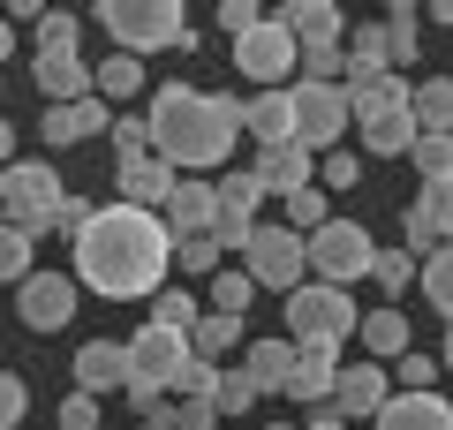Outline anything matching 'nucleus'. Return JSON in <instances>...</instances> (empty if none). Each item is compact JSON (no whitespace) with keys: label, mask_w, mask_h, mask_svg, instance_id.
Listing matches in <instances>:
<instances>
[{"label":"nucleus","mask_w":453,"mask_h":430,"mask_svg":"<svg viewBox=\"0 0 453 430\" xmlns=\"http://www.w3.org/2000/svg\"><path fill=\"white\" fill-rule=\"evenodd\" d=\"M106 136H113V159H121V166L151 159V121H144V113H113V128H106Z\"/></svg>","instance_id":"obj_37"},{"label":"nucleus","mask_w":453,"mask_h":430,"mask_svg":"<svg viewBox=\"0 0 453 430\" xmlns=\"http://www.w3.org/2000/svg\"><path fill=\"white\" fill-rule=\"evenodd\" d=\"M303 430H356V423H340V415H333V408H325V415H310V423H303Z\"/></svg>","instance_id":"obj_53"},{"label":"nucleus","mask_w":453,"mask_h":430,"mask_svg":"<svg viewBox=\"0 0 453 430\" xmlns=\"http://www.w3.org/2000/svg\"><path fill=\"white\" fill-rule=\"evenodd\" d=\"M151 159H166L181 174L189 166L204 181V166H234V136H242V98L226 91H196V83H159L151 91Z\"/></svg>","instance_id":"obj_2"},{"label":"nucleus","mask_w":453,"mask_h":430,"mask_svg":"<svg viewBox=\"0 0 453 430\" xmlns=\"http://www.w3.org/2000/svg\"><path fill=\"white\" fill-rule=\"evenodd\" d=\"M91 91L106 98V106H113V98H136V91H144V61H136V53H106V61H91Z\"/></svg>","instance_id":"obj_31"},{"label":"nucleus","mask_w":453,"mask_h":430,"mask_svg":"<svg viewBox=\"0 0 453 430\" xmlns=\"http://www.w3.org/2000/svg\"><path fill=\"white\" fill-rule=\"evenodd\" d=\"M333 378H340V348H295L288 400L295 408H318V400H333Z\"/></svg>","instance_id":"obj_20"},{"label":"nucleus","mask_w":453,"mask_h":430,"mask_svg":"<svg viewBox=\"0 0 453 430\" xmlns=\"http://www.w3.org/2000/svg\"><path fill=\"white\" fill-rule=\"evenodd\" d=\"M431 385H438V355L408 348L401 363H393V393H431Z\"/></svg>","instance_id":"obj_42"},{"label":"nucleus","mask_w":453,"mask_h":430,"mask_svg":"<svg viewBox=\"0 0 453 430\" xmlns=\"http://www.w3.org/2000/svg\"><path fill=\"white\" fill-rule=\"evenodd\" d=\"M378 76H393V61H386V31H378V23H363V31H348V76H340V91L356 98V91H371Z\"/></svg>","instance_id":"obj_21"},{"label":"nucleus","mask_w":453,"mask_h":430,"mask_svg":"<svg viewBox=\"0 0 453 430\" xmlns=\"http://www.w3.org/2000/svg\"><path fill=\"white\" fill-rule=\"evenodd\" d=\"M265 430H303V423H265Z\"/></svg>","instance_id":"obj_57"},{"label":"nucleus","mask_w":453,"mask_h":430,"mask_svg":"<svg viewBox=\"0 0 453 430\" xmlns=\"http://www.w3.org/2000/svg\"><path fill=\"white\" fill-rule=\"evenodd\" d=\"M174 265L196 272V280H211V272L226 265V250H219V234H189V242H174Z\"/></svg>","instance_id":"obj_41"},{"label":"nucleus","mask_w":453,"mask_h":430,"mask_svg":"<svg viewBox=\"0 0 453 430\" xmlns=\"http://www.w3.org/2000/svg\"><path fill=\"white\" fill-rule=\"evenodd\" d=\"M371 423L378 430H453V400H438V393H393Z\"/></svg>","instance_id":"obj_19"},{"label":"nucleus","mask_w":453,"mask_h":430,"mask_svg":"<svg viewBox=\"0 0 453 430\" xmlns=\"http://www.w3.org/2000/svg\"><path fill=\"white\" fill-rule=\"evenodd\" d=\"M250 174H257L265 196H280V204H288L295 189H310V181H318V159H310L303 143H273V151H257V159H250Z\"/></svg>","instance_id":"obj_15"},{"label":"nucleus","mask_w":453,"mask_h":430,"mask_svg":"<svg viewBox=\"0 0 453 430\" xmlns=\"http://www.w3.org/2000/svg\"><path fill=\"white\" fill-rule=\"evenodd\" d=\"M416 128L423 136H453V76H423L416 83Z\"/></svg>","instance_id":"obj_33"},{"label":"nucleus","mask_w":453,"mask_h":430,"mask_svg":"<svg viewBox=\"0 0 453 430\" xmlns=\"http://www.w3.org/2000/svg\"><path fill=\"white\" fill-rule=\"evenodd\" d=\"M363 151H371V159H408V151H416V106H393V113H363Z\"/></svg>","instance_id":"obj_17"},{"label":"nucleus","mask_w":453,"mask_h":430,"mask_svg":"<svg viewBox=\"0 0 453 430\" xmlns=\"http://www.w3.org/2000/svg\"><path fill=\"white\" fill-rule=\"evenodd\" d=\"M23 430H31V423H23Z\"/></svg>","instance_id":"obj_61"},{"label":"nucleus","mask_w":453,"mask_h":430,"mask_svg":"<svg viewBox=\"0 0 453 430\" xmlns=\"http://www.w3.org/2000/svg\"><path fill=\"white\" fill-rule=\"evenodd\" d=\"M234 348H250V340H242V318H219V310H204V318L189 325V355H196V363L226 370V355H234Z\"/></svg>","instance_id":"obj_28"},{"label":"nucleus","mask_w":453,"mask_h":430,"mask_svg":"<svg viewBox=\"0 0 453 430\" xmlns=\"http://www.w3.org/2000/svg\"><path fill=\"white\" fill-rule=\"evenodd\" d=\"M98 415H106L98 393H68L61 408H53V430H98Z\"/></svg>","instance_id":"obj_46"},{"label":"nucleus","mask_w":453,"mask_h":430,"mask_svg":"<svg viewBox=\"0 0 453 430\" xmlns=\"http://www.w3.org/2000/svg\"><path fill=\"white\" fill-rule=\"evenodd\" d=\"M378 31H386V61H393V76H408V68L423 61V8L393 0L386 16H378Z\"/></svg>","instance_id":"obj_22"},{"label":"nucleus","mask_w":453,"mask_h":430,"mask_svg":"<svg viewBox=\"0 0 453 430\" xmlns=\"http://www.w3.org/2000/svg\"><path fill=\"white\" fill-rule=\"evenodd\" d=\"M242 136H257V151L295 143V98H288V91H257V98H242Z\"/></svg>","instance_id":"obj_18"},{"label":"nucleus","mask_w":453,"mask_h":430,"mask_svg":"<svg viewBox=\"0 0 453 430\" xmlns=\"http://www.w3.org/2000/svg\"><path fill=\"white\" fill-rule=\"evenodd\" d=\"M386 400H393V370L386 363H371V355H363V363H340V378H333V415H340V423L378 415Z\"/></svg>","instance_id":"obj_13"},{"label":"nucleus","mask_w":453,"mask_h":430,"mask_svg":"<svg viewBox=\"0 0 453 430\" xmlns=\"http://www.w3.org/2000/svg\"><path fill=\"white\" fill-rule=\"evenodd\" d=\"M113 128V106L106 98H68V106H46L38 113V143H46V151H68V143H91V136H106Z\"/></svg>","instance_id":"obj_12"},{"label":"nucleus","mask_w":453,"mask_h":430,"mask_svg":"<svg viewBox=\"0 0 453 430\" xmlns=\"http://www.w3.org/2000/svg\"><path fill=\"white\" fill-rule=\"evenodd\" d=\"M38 98H46V106L91 98V61H83V53H46V61H38Z\"/></svg>","instance_id":"obj_23"},{"label":"nucleus","mask_w":453,"mask_h":430,"mask_svg":"<svg viewBox=\"0 0 453 430\" xmlns=\"http://www.w3.org/2000/svg\"><path fill=\"white\" fill-rule=\"evenodd\" d=\"M38 272V234H23V227H0V280L23 287Z\"/></svg>","instance_id":"obj_35"},{"label":"nucleus","mask_w":453,"mask_h":430,"mask_svg":"<svg viewBox=\"0 0 453 430\" xmlns=\"http://www.w3.org/2000/svg\"><path fill=\"white\" fill-rule=\"evenodd\" d=\"M295 61H303V46H295V31L280 16H265L250 38H234V68H242L257 91H288L295 83Z\"/></svg>","instance_id":"obj_9"},{"label":"nucleus","mask_w":453,"mask_h":430,"mask_svg":"<svg viewBox=\"0 0 453 430\" xmlns=\"http://www.w3.org/2000/svg\"><path fill=\"white\" fill-rule=\"evenodd\" d=\"M356 340H363V348H371V363H401V355L408 348H416V333H408V318H401V310H363V325H356Z\"/></svg>","instance_id":"obj_24"},{"label":"nucleus","mask_w":453,"mask_h":430,"mask_svg":"<svg viewBox=\"0 0 453 430\" xmlns=\"http://www.w3.org/2000/svg\"><path fill=\"white\" fill-rule=\"evenodd\" d=\"M211 196H219V219H242V227H257L265 189H257V174H250V166H226V174L211 181Z\"/></svg>","instance_id":"obj_30"},{"label":"nucleus","mask_w":453,"mask_h":430,"mask_svg":"<svg viewBox=\"0 0 453 430\" xmlns=\"http://www.w3.org/2000/svg\"><path fill=\"white\" fill-rule=\"evenodd\" d=\"M91 211H98L91 196H76V189H68V196H61V211H53V234H83V219H91Z\"/></svg>","instance_id":"obj_51"},{"label":"nucleus","mask_w":453,"mask_h":430,"mask_svg":"<svg viewBox=\"0 0 453 430\" xmlns=\"http://www.w3.org/2000/svg\"><path fill=\"white\" fill-rule=\"evenodd\" d=\"M416 211L438 227V242H453V174H446V181H431V189L416 196Z\"/></svg>","instance_id":"obj_47"},{"label":"nucleus","mask_w":453,"mask_h":430,"mask_svg":"<svg viewBox=\"0 0 453 430\" xmlns=\"http://www.w3.org/2000/svg\"><path fill=\"white\" fill-rule=\"evenodd\" d=\"M438 370L453 378V325H446V340H438Z\"/></svg>","instance_id":"obj_55"},{"label":"nucleus","mask_w":453,"mask_h":430,"mask_svg":"<svg viewBox=\"0 0 453 430\" xmlns=\"http://www.w3.org/2000/svg\"><path fill=\"white\" fill-rule=\"evenodd\" d=\"M265 16H273V8H257V0H219V31H226V46H234V38H250Z\"/></svg>","instance_id":"obj_48"},{"label":"nucleus","mask_w":453,"mask_h":430,"mask_svg":"<svg viewBox=\"0 0 453 430\" xmlns=\"http://www.w3.org/2000/svg\"><path fill=\"white\" fill-rule=\"evenodd\" d=\"M23 408H31V385L16 370H0V430H23Z\"/></svg>","instance_id":"obj_49"},{"label":"nucleus","mask_w":453,"mask_h":430,"mask_svg":"<svg viewBox=\"0 0 453 430\" xmlns=\"http://www.w3.org/2000/svg\"><path fill=\"white\" fill-rule=\"evenodd\" d=\"M0 106H8V91H0Z\"/></svg>","instance_id":"obj_60"},{"label":"nucleus","mask_w":453,"mask_h":430,"mask_svg":"<svg viewBox=\"0 0 453 430\" xmlns=\"http://www.w3.org/2000/svg\"><path fill=\"white\" fill-rule=\"evenodd\" d=\"M242 370H250V385H257V393H280V400H288V378H295L288 333H280V340H250V348H242Z\"/></svg>","instance_id":"obj_25"},{"label":"nucleus","mask_w":453,"mask_h":430,"mask_svg":"<svg viewBox=\"0 0 453 430\" xmlns=\"http://www.w3.org/2000/svg\"><path fill=\"white\" fill-rule=\"evenodd\" d=\"M250 303H257V280L242 265H219L204 280V310H219V318H250Z\"/></svg>","instance_id":"obj_29"},{"label":"nucleus","mask_w":453,"mask_h":430,"mask_svg":"<svg viewBox=\"0 0 453 430\" xmlns=\"http://www.w3.org/2000/svg\"><path fill=\"white\" fill-rule=\"evenodd\" d=\"M242 272L257 280V295L273 287V295H295V287L310 280V257H303V234L295 227H250V242H242Z\"/></svg>","instance_id":"obj_7"},{"label":"nucleus","mask_w":453,"mask_h":430,"mask_svg":"<svg viewBox=\"0 0 453 430\" xmlns=\"http://www.w3.org/2000/svg\"><path fill=\"white\" fill-rule=\"evenodd\" d=\"M250 400H257V385H250V370H242V363L211 378V408H219V423H234V415H242Z\"/></svg>","instance_id":"obj_38"},{"label":"nucleus","mask_w":453,"mask_h":430,"mask_svg":"<svg viewBox=\"0 0 453 430\" xmlns=\"http://www.w3.org/2000/svg\"><path fill=\"white\" fill-rule=\"evenodd\" d=\"M408 166L423 174V189H431V181H446V174H453V136H416Z\"/></svg>","instance_id":"obj_39"},{"label":"nucleus","mask_w":453,"mask_h":430,"mask_svg":"<svg viewBox=\"0 0 453 430\" xmlns=\"http://www.w3.org/2000/svg\"><path fill=\"white\" fill-rule=\"evenodd\" d=\"M98 23H106L113 53H136V61L189 38V8L181 0H98Z\"/></svg>","instance_id":"obj_3"},{"label":"nucleus","mask_w":453,"mask_h":430,"mask_svg":"<svg viewBox=\"0 0 453 430\" xmlns=\"http://www.w3.org/2000/svg\"><path fill=\"white\" fill-rule=\"evenodd\" d=\"M318 181H325V196H333V189H356V181H363V151H348V143L325 151V159H318Z\"/></svg>","instance_id":"obj_45"},{"label":"nucleus","mask_w":453,"mask_h":430,"mask_svg":"<svg viewBox=\"0 0 453 430\" xmlns=\"http://www.w3.org/2000/svg\"><path fill=\"white\" fill-rule=\"evenodd\" d=\"M363 310L348 287H325V280H303L288 295V340L295 348H340V340H356Z\"/></svg>","instance_id":"obj_4"},{"label":"nucleus","mask_w":453,"mask_h":430,"mask_svg":"<svg viewBox=\"0 0 453 430\" xmlns=\"http://www.w3.org/2000/svg\"><path fill=\"white\" fill-rule=\"evenodd\" d=\"M196 318H204V303H196L189 287H159V295H151V318H144V325H166V333H189Z\"/></svg>","instance_id":"obj_34"},{"label":"nucleus","mask_w":453,"mask_h":430,"mask_svg":"<svg viewBox=\"0 0 453 430\" xmlns=\"http://www.w3.org/2000/svg\"><path fill=\"white\" fill-rule=\"evenodd\" d=\"M0 227H8V211H0Z\"/></svg>","instance_id":"obj_59"},{"label":"nucleus","mask_w":453,"mask_h":430,"mask_svg":"<svg viewBox=\"0 0 453 430\" xmlns=\"http://www.w3.org/2000/svg\"><path fill=\"white\" fill-rule=\"evenodd\" d=\"M76 250V287L98 295V303H151L166 287V265H174V234H166L159 211L136 204H98L83 219V234H68Z\"/></svg>","instance_id":"obj_1"},{"label":"nucleus","mask_w":453,"mask_h":430,"mask_svg":"<svg viewBox=\"0 0 453 430\" xmlns=\"http://www.w3.org/2000/svg\"><path fill=\"white\" fill-rule=\"evenodd\" d=\"M303 257H310V280L356 287V280H371L378 242H371V227H356V219H325L318 234H303Z\"/></svg>","instance_id":"obj_5"},{"label":"nucleus","mask_w":453,"mask_h":430,"mask_svg":"<svg viewBox=\"0 0 453 430\" xmlns=\"http://www.w3.org/2000/svg\"><path fill=\"white\" fill-rule=\"evenodd\" d=\"M159 219H166V234H174V242H189V234H211V227H219V196H211V181L181 174Z\"/></svg>","instance_id":"obj_16"},{"label":"nucleus","mask_w":453,"mask_h":430,"mask_svg":"<svg viewBox=\"0 0 453 430\" xmlns=\"http://www.w3.org/2000/svg\"><path fill=\"white\" fill-rule=\"evenodd\" d=\"M416 287H423V303L453 325V242H438V250L416 265Z\"/></svg>","instance_id":"obj_32"},{"label":"nucleus","mask_w":453,"mask_h":430,"mask_svg":"<svg viewBox=\"0 0 453 430\" xmlns=\"http://www.w3.org/2000/svg\"><path fill=\"white\" fill-rule=\"evenodd\" d=\"M408 280H416V257H408V250H378V265H371V287H386V295H393V310H401Z\"/></svg>","instance_id":"obj_40"},{"label":"nucleus","mask_w":453,"mask_h":430,"mask_svg":"<svg viewBox=\"0 0 453 430\" xmlns=\"http://www.w3.org/2000/svg\"><path fill=\"white\" fill-rule=\"evenodd\" d=\"M174 166L166 159H136V166H121V204H136V211H166V196H174Z\"/></svg>","instance_id":"obj_26"},{"label":"nucleus","mask_w":453,"mask_h":430,"mask_svg":"<svg viewBox=\"0 0 453 430\" xmlns=\"http://www.w3.org/2000/svg\"><path fill=\"white\" fill-rule=\"evenodd\" d=\"M76 31H83L76 8H46V16H38V38H31L38 61H46V53H83V46H76Z\"/></svg>","instance_id":"obj_36"},{"label":"nucleus","mask_w":453,"mask_h":430,"mask_svg":"<svg viewBox=\"0 0 453 430\" xmlns=\"http://www.w3.org/2000/svg\"><path fill=\"white\" fill-rule=\"evenodd\" d=\"M159 430H226V423H219V408H211V400H166Z\"/></svg>","instance_id":"obj_44"},{"label":"nucleus","mask_w":453,"mask_h":430,"mask_svg":"<svg viewBox=\"0 0 453 430\" xmlns=\"http://www.w3.org/2000/svg\"><path fill=\"white\" fill-rule=\"evenodd\" d=\"M76 393H129V340H83L76 348Z\"/></svg>","instance_id":"obj_14"},{"label":"nucleus","mask_w":453,"mask_h":430,"mask_svg":"<svg viewBox=\"0 0 453 430\" xmlns=\"http://www.w3.org/2000/svg\"><path fill=\"white\" fill-rule=\"evenodd\" d=\"M8 53H16V23L0 16V68H8Z\"/></svg>","instance_id":"obj_54"},{"label":"nucleus","mask_w":453,"mask_h":430,"mask_svg":"<svg viewBox=\"0 0 453 430\" xmlns=\"http://www.w3.org/2000/svg\"><path fill=\"white\" fill-rule=\"evenodd\" d=\"M61 174H53L46 159H16L8 174H0V211H8V227H23V234H53V211H61Z\"/></svg>","instance_id":"obj_6"},{"label":"nucleus","mask_w":453,"mask_h":430,"mask_svg":"<svg viewBox=\"0 0 453 430\" xmlns=\"http://www.w3.org/2000/svg\"><path fill=\"white\" fill-rule=\"evenodd\" d=\"M181 363H189V333H166V325H144V333H129V385L174 393Z\"/></svg>","instance_id":"obj_10"},{"label":"nucleus","mask_w":453,"mask_h":430,"mask_svg":"<svg viewBox=\"0 0 453 430\" xmlns=\"http://www.w3.org/2000/svg\"><path fill=\"white\" fill-rule=\"evenodd\" d=\"M76 303H83L76 272H31V280L16 287V310H23L31 333H61V325L76 318Z\"/></svg>","instance_id":"obj_11"},{"label":"nucleus","mask_w":453,"mask_h":430,"mask_svg":"<svg viewBox=\"0 0 453 430\" xmlns=\"http://www.w3.org/2000/svg\"><path fill=\"white\" fill-rule=\"evenodd\" d=\"M325 219H333V196H325L318 181H310V189H295V196H288V227H303V234H318Z\"/></svg>","instance_id":"obj_43"},{"label":"nucleus","mask_w":453,"mask_h":430,"mask_svg":"<svg viewBox=\"0 0 453 430\" xmlns=\"http://www.w3.org/2000/svg\"><path fill=\"white\" fill-rule=\"evenodd\" d=\"M136 430H159V423H136Z\"/></svg>","instance_id":"obj_58"},{"label":"nucleus","mask_w":453,"mask_h":430,"mask_svg":"<svg viewBox=\"0 0 453 430\" xmlns=\"http://www.w3.org/2000/svg\"><path fill=\"white\" fill-rule=\"evenodd\" d=\"M16 166V128H8V113H0V174Z\"/></svg>","instance_id":"obj_52"},{"label":"nucleus","mask_w":453,"mask_h":430,"mask_svg":"<svg viewBox=\"0 0 453 430\" xmlns=\"http://www.w3.org/2000/svg\"><path fill=\"white\" fill-rule=\"evenodd\" d=\"M401 250H408V257H416V265H423V257H431V250H438V227H431V219H423V211H416V204H408V227H401Z\"/></svg>","instance_id":"obj_50"},{"label":"nucleus","mask_w":453,"mask_h":430,"mask_svg":"<svg viewBox=\"0 0 453 430\" xmlns=\"http://www.w3.org/2000/svg\"><path fill=\"white\" fill-rule=\"evenodd\" d=\"M273 16L295 31V46H318V38H340V31H348V16H340L333 0H280Z\"/></svg>","instance_id":"obj_27"},{"label":"nucleus","mask_w":453,"mask_h":430,"mask_svg":"<svg viewBox=\"0 0 453 430\" xmlns=\"http://www.w3.org/2000/svg\"><path fill=\"white\" fill-rule=\"evenodd\" d=\"M288 98H295V143H303L310 159H325V151H340L348 143V91L340 83H288Z\"/></svg>","instance_id":"obj_8"},{"label":"nucleus","mask_w":453,"mask_h":430,"mask_svg":"<svg viewBox=\"0 0 453 430\" xmlns=\"http://www.w3.org/2000/svg\"><path fill=\"white\" fill-rule=\"evenodd\" d=\"M431 23H446V31H453V0H431Z\"/></svg>","instance_id":"obj_56"}]
</instances>
